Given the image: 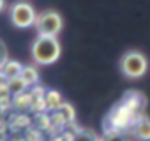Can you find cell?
Masks as SVG:
<instances>
[{"label": "cell", "instance_id": "obj_1", "mask_svg": "<svg viewBox=\"0 0 150 141\" xmlns=\"http://www.w3.org/2000/svg\"><path fill=\"white\" fill-rule=\"evenodd\" d=\"M60 42L55 35H37L32 44V56L41 65L55 63L60 58Z\"/></svg>", "mask_w": 150, "mask_h": 141}, {"label": "cell", "instance_id": "obj_2", "mask_svg": "<svg viewBox=\"0 0 150 141\" xmlns=\"http://www.w3.org/2000/svg\"><path fill=\"white\" fill-rule=\"evenodd\" d=\"M146 69H148V60H146L145 53L139 51V49H129L120 58V70H122V74L131 78V80L141 78L146 73Z\"/></svg>", "mask_w": 150, "mask_h": 141}, {"label": "cell", "instance_id": "obj_3", "mask_svg": "<svg viewBox=\"0 0 150 141\" xmlns=\"http://www.w3.org/2000/svg\"><path fill=\"white\" fill-rule=\"evenodd\" d=\"M35 30L39 35H58L64 28V18L55 9H46L35 18Z\"/></svg>", "mask_w": 150, "mask_h": 141}, {"label": "cell", "instance_id": "obj_4", "mask_svg": "<svg viewBox=\"0 0 150 141\" xmlns=\"http://www.w3.org/2000/svg\"><path fill=\"white\" fill-rule=\"evenodd\" d=\"M35 9L28 2H16L9 7V20L16 28H30L35 25Z\"/></svg>", "mask_w": 150, "mask_h": 141}, {"label": "cell", "instance_id": "obj_5", "mask_svg": "<svg viewBox=\"0 0 150 141\" xmlns=\"http://www.w3.org/2000/svg\"><path fill=\"white\" fill-rule=\"evenodd\" d=\"M134 137L139 141H150V118L148 116H141L136 123H134Z\"/></svg>", "mask_w": 150, "mask_h": 141}, {"label": "cell", "instance_id": "obj_6", "mask_svg": "<svg viewBox=\"0 0 150 141\" xmlns=\"http://www.w3.org/2000/svg\"><path fill=\"white\" fill-rule=\"evenodd\" d=\"M0 70H2L4 78L7 80H14V78H20L21 76V70H23V65L16 60H7L2 67H0Z\"/></svg>", "mask_w": 150, "mask_h": 141}, {"label": "cell", "instance_id": "obj_7", "mask_svg": "<svg viewBox=\"0 0 150 141\" xmlns=\"http://www.w3.org/2000/svg\"><path fill=\"white\" fill-rule=\"evenodd\" d=\"M20 78H21V80H23V83L28 87V85H34V83L39 80V73H37V69H35V67L27 65V67H23L21 76H20Z\"/></svg>", "mask_w": 150, "mask_h": 141}, {"label": "cell", "instance_id": "obj_8", "mask_svg": "<svg viewBox=\"0 0 150 141\" xmlns=\"http://www.w3.org/2000/svg\"><path fill=\"white\" fill-rule=\"evenodd\" d=\"M72 141H101V139L88 129H78L72 136Z\"/></svg>", "mask_w": 150, "mask_h": 141}, {"label": "cell", "instance_id": "obj_9", "mask_svg": "<svg viewBox=\"0 0 150 141\" xmlns=\"http://www.w3.org/2000/svg\"><path fill=\"white\" fill-rule=\"evenodd\" d=\"M46 101H48V106L53 108V109H58V108L64 104V101H62V97H60L58 92H50V94L46 95Z\"/></svg>", "mask_w": 150, "mask_h": 141}, {"label": "cell", "instance_id": "obj_10", "mask_svg": "<svg viewBox=\"0 0 150 141\" xmlns=\"http://www.w3.org/2000/svg\"><path fill=\"white\" fill-rule=\"evenodd\" d=\"M101 141H125V139L118 130H108V132L104 130V137Z\"/></svg>", "mask_w": 150, "mask_h": 141}, {"label": "cell", "instance_id": "obj_11", "mask_svg": "<svg viewBox=\"0 0 150 141\" xmlns=\"http://www.w3.org/2000/svg\"><path fill=\"white\" fill-rule=\"evenodd\" d=\"M9 60V53H7V46H6V42L0 39V67H2L6 62Z\"/></svg>", "mask_w": 150, "mask_h": 141}, {"label": "cell", "instance_id": "obj_12", "mask_svg": "<svg viewBox=\"0 0 150 141\" xmlns=\"http://www.w3.org/2000/svg\"><path fill=\"white\" fill-rule=\"evenodd\" d=\"M6 9V0H0V13Z\"/></svg>", "mask_w": 150, "mask_h": 141}]
</instances>
